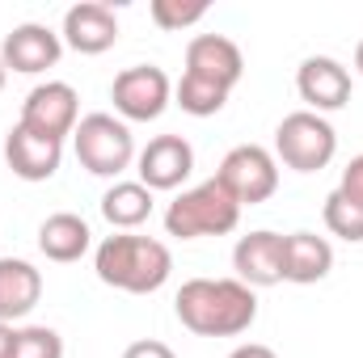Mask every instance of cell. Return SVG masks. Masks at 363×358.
I'll return each instance as SVG.
<instances>
[{
    "mask_svg": "<svg viewBox=\"0 0 363 358\" xmlns=\"http://www.w3.org/2000/svg\"><path fill=\"white\" fill-rule=\"evenodd\" d=\"M174 312L199 337H241L258 321V295L241 278H190L182 282Z\"/></svg>",
    "mask_w": 363,
    "mask_h": 358,
    "instance_id": "cell-1",
    "label": "cell"
},
{
    "mask_svg": "<svg viewBox=\"0 0 363 358\" xmlns=\"http://www.w3.org/2000/svg\"><path fill=\"white\" fill-rule=\"evenodd\" d=\"M93 270L106 287L127 291V295H152L169 282L174 274V253L169 245H161L157 236H135V232H118L106 236L93 253Z\"/></svg>",
    "mask_w": 363,
    "mask_h": 358,
    "instance_id": "cell-2",
    "label": "cell"
},
{
    "mask_svg": "<svg viewBox=\"0 0 363 358\" xmlns=\"http://www.w3.org/2000/svg\"><path fill=\"white\" fill-rule=\"evenodd\" d=\"M241 224V202L220 185L203 181L194 190H182L165 211V232L178 241H199V236H228Z\"/></svg>",
    "mask_w": 363,
    "mask_h": 358,
    "instance_id": "cell-3",
    "label": "cell"
},
{
    "mask_svg": "<svg viewBox=\"0 0 363 358\" xmlns=\"http://www.w3.org/2000/svg\"><path fill=\"white\" fill-rule=\"evenodd\" d=\"M72 152L93 178H123L135 165V135L114 114H85L72 131Z\"/></svg>",
    "mask_w": 363,
    "mask_h": 358,
    "instance_id": "cell-4",
    "label": "cell"
},
{
    "mask_svg": "<svg viewBox=\"0 0 363 358\" xmlns=\"http://www.w3.org/2000/svg\"><path fill=\"white\" fill-rule=\"evenodd\" d=\"M338 152V131L313 114V110H296L274 127V161H283L296 173H321Z\"/></svg>",
    "mask_w": 363,
    "mask_h": 358,
    "instance_id": "cell-5",
    "label": "cell"
},
{
    "mask_svg": "<svg viewBox=\"0 0 363 358\" xmlns=\"http://www.w3.org/2000/svg\"><path fill=\"white\" fill-rule=\"evenodd\" d=\"M110 101H114V114L123 122H152L169 110L174 101V85L165 76V68L157 64H135V68H123L110 85Z\"/></svg>",
    "mask_w": 363,
    "mask_h": 358,
    "instance_id": "cell-6",
    "label": "cell"
},
{
    "mask_svg": "<svg viewBox=\"0 0 363 358\" xmlns=\"http://www.w3.org/2000/svg\"><path fill=\"white\" fill-rule=\"evenodd\" d=\"M216 181H220L241 207H254V202H267L274 190H279V161H274V152L258 148V144H237V148L220 161Z\"/></svg>",
    "mask_w": 363,
    "mask_h": 358,
    "instance_id": "cell-7",
    "label": "cell"
},
{
    "mask_svg": "<svg viewBox=\"0 0 363 358\" xmlns=\"http://www.w3.org/2000/svg\"><path fill=\"white\" fill-rule=\"evenodd\" d=\"M26 131L43 135V139H68L81 122V97L68 81H47V85H34L21 101V118H17Z\"/></svg>",
    "mask_w": 363,
    "mask_h": 358,
    "instance_id": "cell-8",
    "label": "cell"
},
{
    "mask_svg": "<svg viewBox=\"0 0 363 358\" xmlns=\"http://www.w3.org/2000/svg\"><path fill=\"white\" fill-rule=\"evenodd\" d=\"M64 55V38L51 30V25H38V21H21L4 34V47H0V59L9 72H21V76H38L47 68H55Z\"/></svg>",
    "mask_w": 363,
    "mask_h": 358,
    "instance_id": "cell-9",
    "label": "cell"
},
{
    "mask_svg": "<svg viewBox=\"0 0 363 358\" xmlns=\"http://www.w3.org/2000/svg\"><path fill=\"white\" fill-rule=\"evenodd\" d=\"M186 76H199L216 89H228L245 76V55L224 34H194L186 42Z\"/></svg>",
    "mask_w": 363,
    "mask_h": 358,
    "instance_id": "cell-10",
    "label": "cell"
},
{
    "mask_svg": "<svg viewBox=\"0 0 363 358\" xmlns=\"http://www.w3.org/2000/svg\"><path fill=\"white\" fill-rule=\"evenodd\" d=\"M296 93L313 114H334L351 101V72L330 55H308L296 72Z\"/></svg>",
    "mask_w": 363,
    "mask_h": 358,
    "instance_id": "cell-11",
    "label": "cell"
},
{
    "mask_svg": "<svg viewBox=\"0 0 363 358\" xmlns=\"http://www.w3.org/2000/svg\"><path fill=\"white\" fill-rule=\"evenodd\" d=\"M135 173H140V185H148L152 194L178 190L194 173V148L182 135H157V139H148V148H140Z\"/></svg>",
    "mask_w": 363,
    "mask_h": 358,
    "instance_id": "cell-12",
    "label": "cell"
},
{
    "mask_svg": "<svg viewBox=\"0 0 363 358\" xmlns=\"http://www.w3.org/2000/svg\"><path fill=\"white\" fill-rule=\"evenodd\" d=\"M4 165L13 169V178L21 181H47L60 173L64 165V144L60 139H43L34 131H26L21 122L4 135Z\"/></svg>",
    "mask_w": 363,
    "mask_h": 358,
    "instance_id": "cell-13",
    "label": "cell"
},
{
    "mask_svg": "<svg viewBox=\"0 0 363 358\" xmlns=\"http://www.w3.org/2000/svg\"><path fill=\"white\" fill-rule=\"evenodd\" d=\"M283 253H287V236H279V232H250V236H241L237 241V249H233V270H237V278L245 282V287H274V282H283Z\"/></svg>",
    "mask_w": 363,
    "mask_h": 358,
    "instance_id": "cell-14",
    "label": "cell"
},
{
    "mask_svg": "<svg viewBox=\"0 0 363 358\" xmlns=\"http://www.w3.org/2000/svg\"><path fill=\"white\" fill-rule=\"evenodd\" d=\"M60 38H64L72 51H81V55H101V51H110V47L118 42V17H114V8L101 4V0H81V4H72V8L64 13Z\"/></svg>",
    "mask_w": 363,
    "mask_h": 358,
    "instance_id": "cell-15",
    "label": "cell"
},
{
    "mask_svg": "<svg viewBox=\"0 0 363 358\" xmlns=\"http://www.w3.org/2000/svg\"><path fill=\"white\" fill-rule=\"evenodd\" d=\"M43 299V274L21 258H0V321L13 325L30 316Z\"/></svg>",
    "mask_w": 363,
    "mask_h": 358,
    "instance_id": "cell-16",
    "label": "cell"
},
{
    "mask_svg": "<svg viewBox=\"0 0 363 358\" xmlns=\"http://www.w3.org/2000/svg\"><path fill=\"white\" fill-rule=\"evenodd\" d=\"M334 270V245L317 232H291L287 253H283V282L313 287Z\"/></svg>",
    "mask_w": 363,
    "mask_h": 358,
    "instance_id": "cell-17",
    "label": "cell"
},
{
    "mask_svg": "<svg viewBox=\"0 0 363 358\" xmlns=\"http://www.w3.org/2000/svg\"><path fill=\"white\" fill-rule=\"evenodd\" d=\"M89 245H93L89 224H85L81 215H72V211H55V215H47L43 228H38V249H43L47 262H60V266L81 262V258L89 253Z\"/></svg>",
    "mask_w": 363,
    "mask_h": 358,
    "instance_id": "cell-18",
    "label": "cell"
},
{
    "mask_svg": "<svg viewBox=\"0 0 363 358\" xmlns=\"http://www.w3.org/2000/svg\"><path fill=\"white\" fill-rule=\"evenodd\" d=\"M101 215H106L110 228L131 232V228H140L152 215V190L140 185V181H114L101 194Z\"/></svg>",
    "mask_w": 363,
    "mask_h": 358,
    "instance_id": "cell-19",
    "label": "cell"
},
{
    "mask_svg": "<svg viewBox=\"0 0 363 358\" xmlns=\"http://www.w3.org/2000/svg\"><path fill=\"white\" fill-rule=\"evenodd\" d=\"M174 101H178L190 118H211V114H220V110H224L228 89H216V85H207V81H199V76H186V72H182V81L174 85Z\"/></svg>",
    "mask_w": 363,
    "mask_h": 358,
    "instance_id": "cell-20",
    "label": "cell"
},
{
    "mask_svg": "<svg viewBox=\"0 0 363 358\" xmlns=\"http://www.w3.org/2000/svg\"><path fill=\"white\" fill-rule=\"evenodd\" d=\"M321 219H325V228H330L338 241H347V245H359L363 241V207H355L351 198H342L338 190L325 194Z\"/></svg>",
    "mask_w": 363,
    "mask_h": 358,
    "instance_id": "cell-21",
    "label": "cell"
},
{
    "mask_svg": "<svg viewBox=\"0 0 363 358\" xmlns=\"http://www.w3.org/2000/svg\"><path fill=\"white\" fill-rule=\"evenodd\" d=\"M148 13H152V21L161 30L178 34V30H190V25H199L207 17V0H152Z\"/></svg>",
    "mask_w": 363,
    "mask_h": 358,
    "instance_id": "cell-22",
    "label": "cell"
},
{
    "mask_svg": "<svg viewBox=\"0 0 363 358\" xmlns=\"http://www.w3.org/2000/svg\"><path fill=\"white\" fill-rule=\"evenodd\" d=\"M13 358H64V337L47 325H26L17 329Z\"/></svg>",
    "mask_w": 363,
    "mask_h": 358,
    "instance_id": "cell-23",
    "label": "cell"
},
{
    "mask_svg": "<svg viewBox=\"0 0 363 358\" xmlns=\"http://www.w3.org/2000/svg\"><path fill=\"white\" fill-rule=\"evenodd\" d=\"M338 194L351 198L355 207H363V156H355L347 169H342V181H338Z\"/></svg>",
    "mask_w": 363,
    "mask_h": 358,
    "instance_id": "cell-24",
    "label": "cell"
},
{
    "mask_svg": "<svg viewBox=\"0 0 363 358\" xmlns=\"http://www.w3.org/2000/svg\"><path fill=\"white\" fill-rule=\"evenodd\" d=\"M123 358H178L165 342H157V337H144V342H131L127 350H123Z\"/></svg>",
    "mask_w": 363,
    "mask_h": 358,
    "instance_id": "cell-25",
    "label": "cell"
},
{
    "mask_svg": "<svg viewBox=\"0 0 363 358\" xmlns=\"http://www.w3.org/2000/svg\"><path fill=\"white\" fill-rule=\"evenodd\" d=\"M228 358H279V354H274L271 346H262V342H245V346H237Z\"/></svg>",
    "mask_w": 363,
    "mask_h": 358,
    "instance_id": "cell-26",
    "label": "cell"
},
{
    "mask_svg": "<svg viewBox=\"0 0 363 358\" xmlns=\"http://www.w3.org/2000/svg\"><path fill=\"white\" fill-rule=\"evenodd\" d=\"M13 346H17V329L0 321V358H13Z\"/></svg>",
    "mask_w": 363,
    "mask_h": 358,
    "instance_id": "cell-27",
    "label": "cell"
},
{
    "mask_svg": "<svg viewBox=\"0 0 363 358\" xmlns=\"http://www.w3.org/2000/svg\"><path fill=\"white\" fill-rule=\"evenodd\" d=\"M355 72H359V76H363V42H359V47H355Z\"/></svg>",
    "mask_w": 363,
    "mask_h": 358,
    "instance_id": "cell-28",
    "label": "cell"
},
{
    "mask_svg": "<svg viewBox=\"0 0 363 358\" xmlns=\"http://www.w3.org/2000/svg\"><path fill=\"white\" fill-rule=\"evenodd\" d=\"M4 81H9V68H4V59H0V89H4Z\"/></svg>",
    "mask_w": 363,
    "mask_h": 358,
    "instance_id": "cell-29",
    "label": "cell"
}]
</instances>
